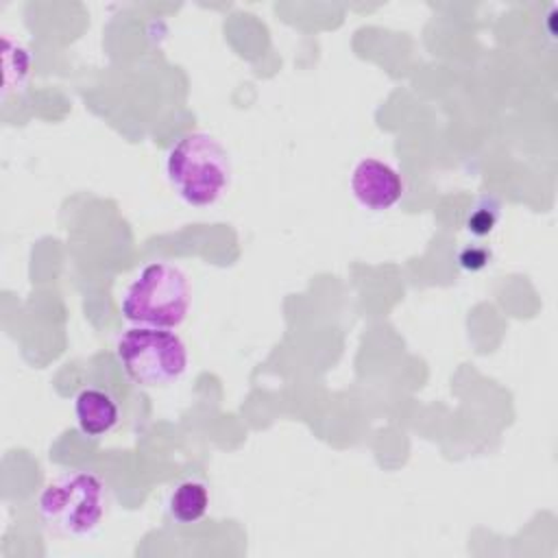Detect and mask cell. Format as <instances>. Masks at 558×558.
Instances as JSON below:
<instances>
[{"label": "cell", "mask_w": 558, "mask_h": 558, "mask_svg": "<svg viewBox=\"0 0 558 558\" xmlns=\"http://www.w3.org/2000/svg\"><path fill=\"white\" fill-rule=\"evenodd\" d=\"M2 96H7L11 89H20L31 72V54L28 50L15 41L9 33L2 37Z\"/></svg>", "instance_id": "obj_8"}, {"label": "cell", "mask_w": 558, "mask_h": 558, "mask_svg": "<svg viewBox=\"0 0 558 558\" xmlns=\"http://www.w3.org/2000/svg\"><path fill=\"white\" fill-rule=\"evenodd\" d=\"M349 185L355 201L371 211L390 209L403 194L401 174L390 163L373 157L357 161Z\"/></svg>", "instance_id": "obj_5"}, {"label": "cell", "mask_w": 558, "mask_h": 558, "mask_svg": "<svg viewBox=\"0 0 558 558\" xmlns=\"http://www.w3.org/2000/svg\"><path fill=\"white\" fill-rule=\"evenodd\" d=\"M74 416L85 436L98 438L118 425L120 410L116 399L102 388H83L74 397Z\"/></svg>", "instance_id": "obj_6"}, {"label": "cell", "mask_w": 558, "mask_h": 558, "mask_svg": "<svg viewBox=\"0 0 558 558\" xmlns=\"http://www.w3.org/2000/svg\"><path fill=\"white\" fill-rule=\"evenodd\" d=\"M209 510V490L201 480H183L168 495V512L181 525L198 523Z\"/></svg>", "instance_id": "obj_7"}, {"label": "cell", "mask_w": 558, "mask_h": 558, "mask_svg": "<svg viewBox=\"0 0 558 558\" xmlns=\"http://www.w3.org/2000/svg\"><path fill=\"white\" fill-rule=\"evenodd\" d=\"M190 301L185 272L168 262H150L124 290L120 310L133 325L177 329L190 312Z\"/></svg>", "instance_id": "obj_2"}, {"label": "cell", "mask_w": 558, "mask_h": 558, "mask_svg": "<svg viewBox=\"0 0 558 558\" xmlns=\"http://www.w3.org/2000/svg\"><path fill=\"white\" fill-rule=\"evenodd\" d=\"M166 174L183 203L209 207L229 187L231 159L216 137L194 131L170 146Z\"/></svg>", "instance_id": "obj_1"}, {"label": "cell", "mask_w": 558, "mask_h": 558, "mask_svg": "<svg viewBox=\"0 0 558 558\" xmlns=\"http://www.w3.org/2000/svg\"><path fill=\"white\" fill-rule=\"evenodd\" d=\"M116 355L126 377L144 388L168 386L187 368V347L179 333L133 325L118 336Z\"/></svg>", "instance_id": "obj_4"}, {"label": "cell", "mask_w": 558, "mask_h": 558, "mask_svg": "<svg viewBox=\"0 0 558 558\" xmlns=\"http://www.w3.org/2000/svg\"><path fill=\"white\" fill-rule=\"evenodd\" d=\"M493 259L490 248L482 246V244H466L460 253H458V264L469 270V272H477L484 270Z\"/></svg>", "instance_id": "obj_10"}, {"label": "cell", "mask_w": 558, "mask_h": 558, "mask_svg": "<svg viewBox=\"0 0 558 558\" xmlns=\"http://www.w3.org/2000/svg\"><path fill=\"white\" fill-rule=\"evenodd\" d=\"M499 203L495 198H482L475 203V207L469 211L466 218V231L475 238H484L488 233H493L495 225L499 222Z\"/></svg>", "instance_id": "obj_9"}, {"label": "cell", "mask_w": 558, "mask_h": 558, "mask_svg": "<svg viewBox=\"0 0 558 558\" xmlns=\"http://www.w3.org/2000/svg\"><path fill=\"white\" fill-rule=\"evenodd\" d=\"M39 514L48 530L61 536L94 534L109 506V490L100 475L72 471L52 480L37 499Z\"/></svg>", "instance_id": "obj_3"}]
</instances>
